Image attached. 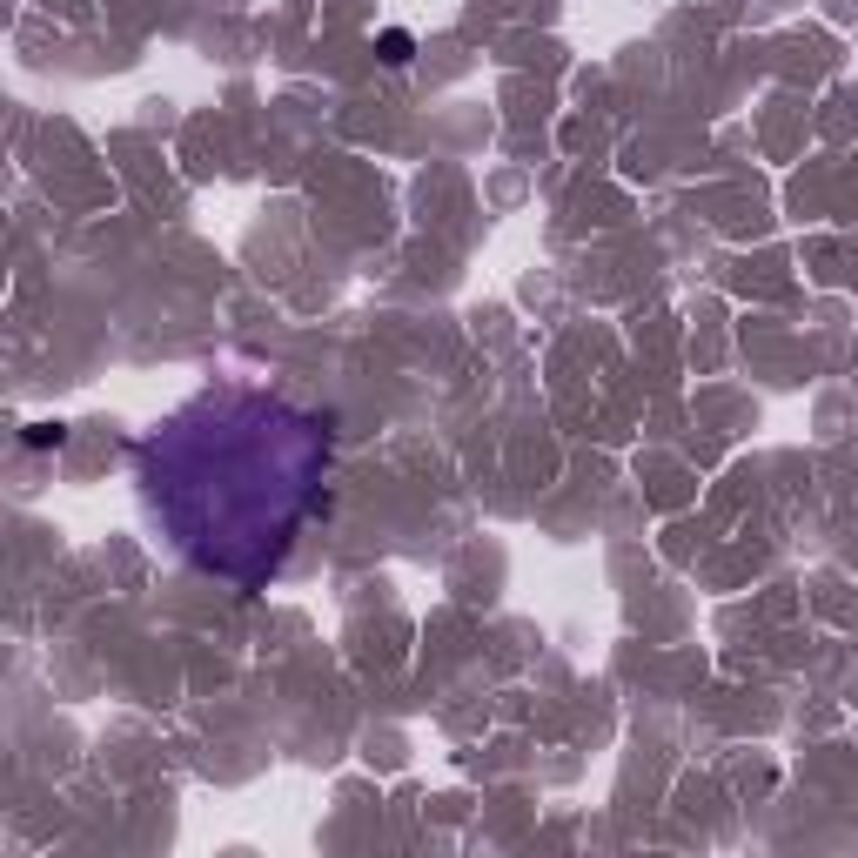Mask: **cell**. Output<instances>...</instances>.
I'll use <instances>...</instances> for the list:
<instances>
[{
    "label": "cell",
    "instance_id": "1",
    "mask_svg": "<svg viewBox=\"0 0 858 858\" xmlns=\"http://www.w3.org/2000/svg\"><path fill=\"white\" fill-rule=\"evenodd\" d=\"M141 497L208 577L269 584L322 503L329 429L262 389H208L141 436Z\"/></svg>",
    "mask_w": 858,
    "mask_h": 858
},
{
    "label": "cell",
    "instance_id": "2",
    "mask_svg": "<svg viewBox=\"0 0 858 858\" xmlns=\"http://www.w3.org/2000/svg\"><path fill=\"white\" fill-rule=\"evenodd\" d=\"M376 47H383V61H389V68H403L409 54H416V41H409L403 27H389V34H383V41H376Z\"/></svg>",
    "mask_w": 858,
    "mask_h": 858
},
{
    "label": "cell",
    "instance_id": "3",
    "mask_svg": "<svg viewBox=\"0 0 858 858\" xmlns=\"http://www.w3.org/2000/svg\"><path fill=\"white\" fill-rule=\"evenodd\" d=\"M61 436H68L61 423H27V450H54Z\"/></svg>",
    "mask_w": 858,
    "mask_h": 858
}]
</instances>
